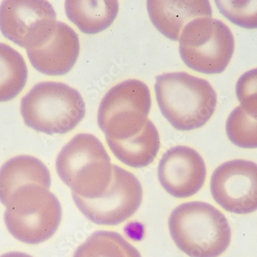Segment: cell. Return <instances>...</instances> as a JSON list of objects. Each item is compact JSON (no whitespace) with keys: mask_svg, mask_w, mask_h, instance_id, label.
I'll list each match as a JSON object with an SVG mask.
<instances>
[{"mask_svg":"<svg viewBox=\"0 0 257 257\" xmlns=\"http://www.w3.org/2000/svg\"><path fill=\"white\" fill-rule=\"evenodd\" d=\"M155 92L163 116L178 131L201 128L216 109L217 96L211 85L185 72L157 76Z\"/></svg>","mask_w":257,"mask_h":257,"instance_id":"6da1fadb","label":"cell"},{"mask_svg":"<svg viewBox=\"0 0 257 257\" xmlns=\"http://www.w3.org/2000/svg\"><path fill=\"white\" fill-rule=\"evenodd\" d=\"M170 236L190 257H218L229 247L231 229L226 216L209 203H183L169 218Z\"/></svg>","mask_w":257,"mask_h":257,"instance_id":"7a4b0ae2","label":"cell"},{"mask_svg":"<svg viewBox=\"0 0 257 257\" xmlns=\"http://www.w3.org/2000/svg\"><path fill=\"white\" fill-rule=\"evenodd\" d=\"M56 169L73 193L86 199L101 197L112 181L110 157L92 134H77L65 145L58 154Z\"/></svg>","mask_w":257,"mask_h":257,"instance_id":"3957f363","label":"cell"},{"mask_svg":"<svg viewBox=\"0 0 257 257\" xmlns=\"http://www.w3.org/2000/svg\"><path fill=\"white\" fill-rule=\"evenodd\" d=\"M20 112L26 125L48 135L73 131L86 115L79 91L58 82L35 85L22 99Z\"/></svg>","mask_w":257,"mask_h":257,"instance_id":"277c9868","label":"cell"},{"mask_svg":"<svg viewBox=\"0 0 257 257\" xmlns=\"http://www.w3.org/2000/svg\"><path fill=\"white\" fill-rule=\"evenodd\" d=\"M4 221L10 234L20 242L37 245L56 233L62 219V206L49 189L26 185L17 189L7 204Z\"/></svg>","mask_w":257,"mask_h":257,"instance_id":"5b68a950","label":"cell"},{"mask_svg":"<svg viewBox=\"0 0 257 257\" xmlns=\"http://www.w3.org/2000/svg\"><path fill=\"white\" fill-rule=\"evenodd\" d=\"M180 56L198 73L218 74L227 67L234 53V37L223 22L212 17L192 20L180 35Z\"/></svg>","mask_w":257,"mask_h":257,"instance_id":"8992f818","label":"cell"},{"mask_svg":"<svg viewBox=\"0 0 257 257\" xmlns=\"http://www.w3.org/2000/svg\"><path fill=\"white\" fill-rule=\"evenodd\" d=\"M151 105L148 86L138 79H127L111 88L102 98L98 125L106 137L132 138L145 126Z\"/></svg>","mask_w":257,"mask_h":257,"instance_id":"52a82bcc","label":"cell"},{"mask_svg":"<svg viewBox=\"0 0 257 257\" xmlns=\"http://www.w3.org/2000/svg\"><path fill=\"white\" fill-rule=\"evenodd\" d=\"M143 187L131 172L112 165V178L107 190L97 199L72 193L79 211L95 224L115 226L134 216L143 201Z\"/></svg>","mask_w":257,"mask_h":257,"instance_id":"ba28073f","label":"cell"},{"mask_svg":"<svg viewBox=\"0 0 257 257\" xmlns=\"http://www.w3.org/2000/svg\"><path fill=\"white\" fill-rule=\"evenodd\" d=\"M56 23V11L46 0H6L0 4V31L27 50L42 46Z\"/></svg>","mask_w":257,"mask_h":257,"instance_id":"9c48e42d","label":"cell"},{"mask_svg":"<svg viewBox=\"0 0 257 257\" xmlns=\"http://www.w3.org/2000/svg\"><path fill=\"white\" fill-rule=\"evenodd\" d=\"M210 191L226 211L249 214L257 210V164L249 160L223 163L213 172Z\"/></svg>","mask_w":257,"mask_h":257,"instance_id":"30bf717a","label":"cell"},{"mask_svg":"<svg viewBox=\"0 0 257 257\" xmlns=\"http://www.w3.org/2000/svg\"><path fill=\"white\" fill-rule=\"evenodd\" d=\"M206 177L203 157L189 147L169 149L159 163V181L173 197L183 199L196 194L203 187Z\"/></svg>","mask_w":257,"mask_h":257,"instance_id":"8fae6325","label":"cell"},{"mask_svg":"<svg viewBox=\"0 0 257 257\" xmlns=\"http://www.w3.org/2000/svg\"><path fill=\"white\" fill-rule=\"evenodd\" d=\"M80 44L76 32L57 21L50 38L40 47L27 50L32 66L47 76H63L73 69L79 57Z\"/></svg>","mask_w":257,"mask_h":257,"instance_id":"7c38bea8","label":"cell"},{"mask_svg":"<svg viewBox=\"0 0 257 257\" xmlns=\"http://www.w3.org/2000/svg\"><path fill=\"white\" fill-rule=\"evenodd\" d=\"M147 8L154 27L173 41H179L183 29L192 20L212 17L213 14L207 0H149Z\"/></svg>","mask_w":257,"mask_h":257,"instance_id":"4fadbf2b","label":"cell"},{"mask_svg":"<svg viewBox=\"0 0 257 257\" xmlns=\"http://www.w3.org/2000/svg\"><path fill=\"white\" fill-rule=\"evenodd\" d=\"M51 182L50 170L41 160L32 156H17L0 168V202L7 206L13 193L21 186L34 184L50 189Z\"/></svg>","mask_w":257,"mask_h":257,"instance_id":"5bb4252c","label":"cell"},{"mask_svg":"<svg viewBox=\"0 0 257 257\" xmlns=\"http://www.w3.org/2000/svg\"><path fill=\"white\" fill-rule=\"evenodd\" d=\"M109 149L119 161L133 168H143L151 164L160 147L157 127L150 119L141 132L132 138L118 140L106 137Z\"/></svg>","mask_w":257,"mask_h":257,"instance_id":"9a60e30c","label":"cell"},{"mask_svg":"<svg viewBox=\"0 0 257 257\" xmlns=\"http://www.w3.org/2000/svg\"><path fill=\"white\" fill-rule=\"evenodd\" d=\"M66 16L85 34L95 35L109 28L119 12L115 0H68Z\"/></svg>","mask_w":257,"mask_h":257,"instance_id":"2e32d148","label":"cell"},{"mask_svg":"<svg viewBox=\"0 0 257 257\" xmlns=\"http://www.w3.org/2000/svg\"><path fill=\"white\" fill-rule=\"evenodd\" d=\"M27 79L24 58L11 46L0 43V102L17 97L25 87Z\"/></svg>","mask_w":257,"mask_h":257,"instance_id":"e0dca14e","label":"cell"},{"mask_svg":"<svg viewBox=\"0 0 257 257\" xmlns=\"http://www.w3.org/2000/svg\"><path fill=\"white\" fill-rule=\"evenodd\" d=\"M73 257H142L123 236L112 231L92 233L76 249Z\"/></svg>","mask_w":257,"mask_h":257,"instance_id":"ac0fdd59","label":"cell"},{"mask_svg":"<svg viewBox=\"0 0 257 257\" xmlns=\"http://www.w3.org/2000/svg\"><path fill=\"white\" fill-rule=\"evenodd\" d=\"M226 131L234 145L244 149L257 148V121L244 112L240 106L228 116Z\"/></svg>","mask_w":257,"mask_h":257,"instance_id":"d6986e66","label":"cell"},{"mask_svg":"<svg viewBox=\"0 0 257 257\" xmlns=\"http://www.w3.org/2000/svg\"><path fill=\"white\" fill-rule=\"evenodd\" d=\"M219 12L231 23L247 30L257 29V0H216Z\"/></svg>","mask_w":257,"mask_h":257,"instance_id":"ffe728a7","label":"cell"},{"mask_svg":"<svg viewBox=\"0 0 257 257\" xmlns=\"http://www.w3.org/2000/svg\"><path fill=\"white\" fill-rule=\"evenodd\" d=\"M236 94L244 112L257 121V68L244 73L239 78Z\"/></svg>","mask_w":257,"mask_h":257,"instance_id":"44dd1931","label":"cell"},{"mask_svg":"<svg viewBox=\"0 0 257 257\" xmlns=\"http://www.w3.org/2000/svg\"><path fill=\"white\" fill-rule=\"evenodd\" d=\"M0 257H33L29 254L25 252H18V251H14V252H9L7 253L3 254Z\"/></svg>","mask_w":257,"mask_h":257,"instance_id":"7402d4cb","label":"cell"}]
</instances>
